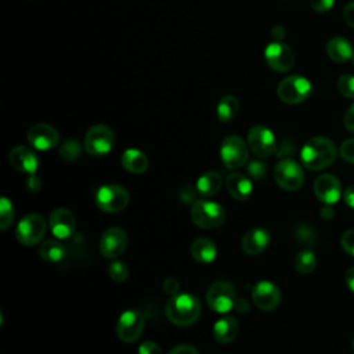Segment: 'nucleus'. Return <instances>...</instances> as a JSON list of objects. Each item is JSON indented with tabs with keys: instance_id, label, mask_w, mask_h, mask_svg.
Returning a JSON list of instances; mask_svg holds the SVG:
<instances>
[{
	"instance_id": "f257e3e1",
	"label": "nucleus",
	"mask_w": 354,
	"mask_h": 354,
	"mask_svg": "<svg viewBox=\"0 0 354 354\" xmlns=\"http://www.w3.org/2000/svg\"><path fill=\"white\" fill-rule=\"evenodd\" d=\"M201 315V303L192 293H177L166 303V317L177 326H189Z\"/></svg>"
},
{
	"instance_id": "09e8293b",
	"label": "nucleus",
	"mask_w": 354,
	"mask_h": 354,
	"mask_svg": "<svg viewBox=\"0 0 354 354\" xmlns=\"http://www.w3.org/2000/svg\"><path fill=\"white\" fill-rule=\"evenodd\" d=\"M321 214H322V217L324 218H329V217H332L333 216V210L329 207V205H325V207L321 210Z\"/></svg>"
},
{
	"instance_id": "aec40b11",
	"label": "nucleus",
	"mask_w": 354,
	"mask_h": 354,
	"mask_svg": "<svg viewBox=\"0 0 354 354\" xmlns=\"http://www.w3.org/2000/svg\"><path fill=\"white\" fill-rule=\"evenodd\" d=\"M271 235L266 228L261 227H254L250 228L248 232L241 239V249L249 254V256H256L264 252L270 243Z\"/></svg>"
},
{
	"instance_id": "9d476101",
	"label": "nucleus",
	"mask_w": 354,
	"mask_h": 354,
	"mask_svg": "<svg viewBox=\"0 0 354 354\" xmlns=\"http://www.w3.org/2000/svg\"><path fill=\"white\" fill-rule=\"evenodd\" d=\"M248 147L257 158H268L275 152L277 148L275 136L268 127L256 124L248 131Z\"/></svg>"
},
{
	"instance_id": "ddd939ff",
	"label": "nucleus",
	"mask_w": 354,
	"mask_h": 354,
	"mask_svg": "<svg viewBox=\"0 0 354 354\" xmlns=\"http://www.w3.org/2000/svg\"><path fill=\"white\" fill-rule=\"evenodd\" d=\"M127 248V234L120 227L106 228L100 238V252L106 259H118Z\"/></svg>"
},
{
	"instance_id": "49530a36",
	"label": "nucleus",
	"mask_w": 354,
	"mask_h": 354,
	"mask_svg": "<svg viewBox=\"0 0 354 354\" xmlns=\"http://www.w3.org/2000/svg\"><path fill=\"white\" fill-rule=\"evenodd\" d=\"M346 283L351 292H354V266L350 267L346 272Z\"/></svg>"
},
{
	"instance_id": "f03ea898",
	"label": "nucleus",
	"mask_w": 354,
	"mask_h": 354,
	"mask_svg": "<svg viewBox=\"0 0 354 354\" xmlns=\"http://www.w3.org/2000/svg\"><path fill=\"white\" fill-rule=\"evenodd\" d=\"M300 158L308 170H322L336 159V147L326 137H313L303 145Z\"/></svg>"
},
{
	"instance_id": "423d86ee",
	"label": "nucleus",
	"mask_w": 354,
	"mask_h": 354,
	"mask_svg": "<svg viewBox=\"0 0 354 354\" xmlns=\"http://www.w3.org/2000/svg\"><path fill=\"white\" fill-rule=\"evenodd\" d=\"M95 205L105 213H118L129 205V192L124 187L106 184L97 189Z\"/></svg>"
},
{
	"instance_id": "39448f33",
	"label": "nucleus",
	"mask_w": 354,
	"mask_h": 354,
	"mask_svg": "<svg viewBox=\"0 0 354 354\" xmlns=\"http://www.w3.org/2000/svg\"><path fill=\"white\" fill-rule=\"evenodd\" d=\"M47 230V223L44 217L39 213H28L24 216L15 230V236L19 243L25 246H32L44 238Z\"/></svg>"
},
{
	"instance_id": "a878e982",
	"label": "nucleus",
	"mask_w": 354,
	"mask_h": 354,
	"mask_svg": "<svg viewBox=\"0 0 354 354\" xmlns=\"http://www.w3.org/2000/svg\"><path fill=\"white\" fill-rule=\"evenodd\" d=\"M223 185V177L217 171H205L196 180V191L199 195L209 198L216 195Z\"/></svg>"
},
{
	"instance_id": "58836bf2",
	"label": "nucleus",
	"mask_w": 354,
	"mask_h": 354,
	"mask_svg": "<svg viewBox=\"0 0 354 354\" xmlns=\"http://www.w3.org/2000/svg\"><path fill=\"white\" fill-rule=\"evenodd\" d=\"M310 6L317 12H326L332 8L333 0H310Z\"/></svg>"
},
{
	"instance_id": "5701e85b",
	"label": "nucleus",
	"mask_w": 354,
	"mask_h": 354,
	"mask_svg": "<svg viewBox=\"0 0 354 354\" xmlns=\"http://www.w3.org/2000/svg\"><path fill=\"white\" fill-rule=\"evenodd\" d=\"M189 252L195 261L203 263V264L214 261V259L217 256V249H216L214 242L206 236H199V238L194 239L191 243Z\"/></svg>"
},
{
	"instance_id": "8fccbe9b",
	"label": "nucleus",
	"mask_w": 354,
	"mask_h": 354,
	"mask_svg": "<svg viewBox=\"0 0 354 354\" xmlns=\"http://www.w3.org/2000/svg\"><path fill=\"white\" fill-rule=\"evenodd\" d=\"M351 346H353V350H354V339H353V343H351Z\"/></svg>"
},
{
	"instance_id": "393cba45",
	"label": "nucleus",
	"mask_w": 354,
	"mask_h": 354,
	"mask_svg": "<svg viewBox=\"0 0 354 354\" xmlns=\"http://www.w3.org/2000/svg\"><path fill=\"white\" fill-rule=\"evenodd\" d=\"M326 53L329 58L335 62H346L354 55L351 43L342 36H335L328 41Z\"/></svg>"
},
{
	"instance_id": "0eeeda50",
	"label": "nucleus",
	"mask_w": 354,
	"mask_h": 354,
	"mask_svg": "<svg viewBox=\"0 0 354 354\" xmlns=\"http://www.w3.org/2000/svg\"><path fill=\"white\" fill-rule=\"evenodd\" d=\"M277 94L285 104H300L311 94V83L304 76L292 75L279 82Z\"/></svg>"
},
{
	"instance_id": "c03bdc74",
	"label": "nucleus",
	"mask_w": 354,
	"mask_h": 354,
	"mask_svg": "<svg viewBox=\"0 0 354 354\" xmlns=\"http://www.w3.org/2000/svg\"><path fill=\"white\" fill-rule=\"evenodd\" d=\"M343 122H344L346 129H347L348 131L354 133V104H353V105L346 111Z\"/></svg>"
},
{
	"instance_id": "4468645a",
	"label": "nucleus",
	"mask_w": 354,
	"mask_h": 354,
	"mask_svg": "<svg viewBox=\"0 0 354 354\" xmlns=\"http://www.w3.org/2000/svg\"><path fill=\"white\" fill-rule=\"evenodd\" d=\"M264 58L268 66L277 72H288L295 64L292 48L282 41H272L264 50Z\"/></svg>"
},
{
	"instance_id": "72a5a7b5",
	"label": "nucleus",
	"mask_w": 354,
	"mask_h": 354,
	"mask_svg": "<svg viewBox=\"0 0 354 354\" xmlns=\"http://www.w3.org/2000/svg\"><path fill=\"white\" fill-rule=\"evenodd\" d=\"M246 170H248V174H249L252 178L260 180V178H263V177L266 176V173H267V166H266L264 162H261V160H252V162L248 163Z\"/></svg>"
},
{
	"instance_id": "9b49d317",
	"label": "nucleus",
	"mask_w": 354,
	"mask_h": 354,
	"mask_svg": "<svg viewBox=\"0 0 354 354\" xmlns=\"http://www.w3.org/2000/svg\"><path fill=\"white\" fill-rule=\"evenodd\" d=\"M274 180L281 188L286 191H296L304 183V173L295 160L282 159L274 167Z\"/></svg>"
},
{
	"instance_id": "412c9836",
	"label": "nucleus",
	"mask_w": 354,
	"mask_h": 354,
	"mask_svg": "<svg viewBox=\"0 0 354 354\" xmlns=\"http://www.w3.org/2000/svg\"><path fill=\"white\" fill-rule=\"evenodd\" d=\"M228 194L236 201H246L253 192V184L250 178L243 173H231L225 180Z\"/></svg>"
},
{
	"instance_id": "f3484780",
	"label": "nucleus",
	"mask_w": 354,
	"mask_h": 354,
	"mask_svg": "<svg viewBox=\"0 0 354 354\" xmlns=\"http://www.w3.org/2000/svg\"><path fill=\"white\" fill-rule=\"evenodd\" d=\"M29 144L39 151H48L59 141V133L48 123H36L28 130Z\"/></svg>"
},
{
	"instance_id": "c85d7f7f",
	"label": "nucleus",
	"mask_w": 354,
	"mask_h": 354,
	"mask_svg": "<svg viewBox=\"0 0 354 354\" xmlns=\"http://www.w3.org/2000/svg\"><path fill=\"white\" fill-rule=\"evenodd\" d=\"M293 266L296 268L297 272L300 274H310L314 271L315 266H317V257L315 254L306 249V250H301L299 252L296 256H295V260H293Z\"/></svg>"
},
{
	"instance_id": "de8ad7c7",
	"label": "nucleus",
	"mask_w": 354,
	"mask_h": 354,
	"mask_svg": "<svg viewBox=\"0 0 354 354\" xmlns=\"http://www.w3.org/2000/svg\"><path fill=\"white\" fill-rule=\"evenodd\" d=\"M271 36H272L277 41H279V40L285 36V29H283L281 25H277V26H274V28H272V30H271Z\"/></svg>"
},
{
	"instance_id": "dca6fc26",
	"label": "nucleus",
	"mask_w": 354,
	"mask_h": 354,
	"mask_svg": "<svg viewBox=\"0 0 354 354\" xmlns=\"http://www.w3.org/2000/svg\"><path fill=\"white\" fill-rule=\"evenodd\" d=\"M48 227L57 239H68L76 231V218L71 210L59 207L51 212L48 217Z\"/></svg>"
},
{
	"instance_id": "c9c22d12",
	"label": "nucleus",
	"mask_w": 354,
	"mask_h": 354,
	"mask_svg": "<svg viewBox=\"0 0 354 354\" xmlns=\"http://www.w3.org/2000/svg\"><path fill=\"white\" fill-rule=\"evenodd\" d=\"M196 187L194 188L191 184H184L178 189V198L183 203H194L195 202V194H196Z\"/></svg>"
},
{
	"instance_id": "e433bc0d",
	"label": "nucleus",
	"mask_w": 354,
	"mask_h": 354,
	"mask_svg": "<svg viewBox=\"0 0 354 354\" xmlns=\"http://www.w3.org/2000/svg\"><path fill=\"white\" fill-rule=\"evenodd\" d=\"M342 248L346 253L354 256V230H347L340 238Z\"/></svg>"
},
{
	"instance_id": "c756f323",
	"label": "nucleus",
	"mask_w": 354,
	"mask_h": 354,
	"mask_svg": "<svg viewBox=\"0 0 354 354\" xmlns=\"http://www.w3.org/2000/svg\"><path fill=\"white\" fill-rule=\"evenodd\" d=\"M82 155V145L75 138H68L65 140L61 147H59V156L64 159V160H68V162H73L76 160L79 156Z\"/></svg>"
},
{
	"instance_id": "4c0bfd02",
	"label": "nucleus",
	"mask_w": 354,
	"mask_h": 354,
	"mask_svg": "<svg viewBox=\"0 0 354 354\" xmlns=\"http://www.w3.org/2000/svg\"><path fill=\"white\" fill-rule=\"evenodd\" d=\"M138 354H163V351L155 342H144L138 347Z\"/></svg>"
},
{
	"instance_id": "4be33fe9",
	"label": "nucleus",
	"mask_w": 354,
	"mask_h": 354,
	"mask_svg": "<svg viewBox=\"0 0 354 354\" xmlns=\"http://www.w3.org/2000/svg\"><path fill=\"white\" fill-rule=\"evenodd\" d=\"M239 332V324L235 317L224 315L218 318L213 325V337L217 343H231Z\"/></svg>"
},
{
	"instance_id": "f8f14e48",
	"label": "nucleus",
	"mask_w": 354,
	"mask_h": 354,
	"mask_svg": "<svg viewBox=\"0 0 354 354\" xmlns=\"http://www.w3.org/2000/svg\"><path fill=\"white\" fill-rule=\"evenodd\" d=\"M145 319L138 310H126L120 314L116 322V335L124 343H133L138 340L144 332Z\"/></svg>"
},
{
	"instance_id": "2eb2a0df",
	"label": "nucleus",
	"mask_w": 354,
	"mask_h": 354,
	"mask_svg": "<svg viewBox=\"0 0 354 354\" xmlns=\"http://www.w3.org/2000/svg\"><path fill=\"white\" fill-rule=\"evenodd\" d=\"M252 300L260 310L271 311L281 303V292L271 281H257L252 288Z\"/></svg>"
},
{
	"instance_id": "37998d69",
	"label": "nucleus",
	"mask_w": 354,
	"mask_h": 354,
	"mask_svg": "<svg viewBox=\"0 0 354 354\" xmlns=\"http://www.w3.org/2000/svg\"><path fill=\"white\" fill-rule=\"evenodd\" d=\"M343 18H344L346 24L354 29V1H350L344 6Z\"/></svg>"
},
{
	"instance_id": "1a4fd4ad",
	"label": "nucleus",
	"mask_w": 354,
	"mask_h": 354,
	"mask_svg": "<svg viewBox=\"0 0 354 354\" xmlns=\"http://www.w3.org/2000/svg\"><path fill=\"white\" fill-rule=\"evenodd\" d=\"M113 131L105 124H94L87 130L83 147L87 153L93 156H102L113 148Z\"/></svg>"
},
{
	"instance_id": "20e7f679",
	"label": "nucleus",
	"mask_w": 354,
	"mask_h": 354,
	"mask_svg": "<svg viewBox=\"0 0 354 354\" xmlns=\"http://www.w3.org/2000/svg\"><path fill=\"white\" fill-rule=\"evenodd\" d=\"M236 300H238L236 288L230 281L218 279V281H214L207 288L206 303L213 311L218 314H225L232 308H235Z\"/></svg>"
},
{
	"instance_id": "3c124183",
	"label": "nucleus",
	"mask_w": 354,
	"mask_h": 354,
	"mask_svg": "<svg viewBox=\"0 0 354 354\" xmlns=\"http://www.w3.org/2000/svg\"><path fill=\"white\" fill-rule=\"evenodd\" d=\"M351 59H353V62H354V55H353V58H351Z\"/></svg>"
},
{
	"instance_id": "6ab92c4d",
	"label": "nucleus",
	"mask_w": 354,
	"mask_h": 354,
	"mask_svg": "<svg viewBox=\"0 0 354 354\" xmlns=\"http://www.w3.org/2000/svg\"><path fill=\"white\" fill-rule=\"evenodd\" d=\"M8 160L15 170L28 173V174H35L39 166L36 153L29 147H25V145L14 147L8 153Z\"/></svg>"
},
{
	"instance_id": "a19ab883",
	"label": "nucleus",
	"mask_w": 354,
	"mask_h": 354,
	"mask_svg": "<svg viewBox=\"0 0 354 354\" xmlns=\"http://www.w3.org/2000/svg\"><path fill=\"white\" fill-rule=\"evenodd\" d=\"M26 188L32 194L39 192L41 188V180L36 174H29V177L26 180Z\"/></svg>"
},
{
	"instance_id": "a211bd4d",
	"label": "nucleus",
	"mask_w": 354,
	"mask_h": 354,
	"mask_svg": "<svg viewBox=\"0 0 354 354\" xmlns=\"http://www.w3.org/2000/svg\"><path fill=\"white\" fill-rule=\"evenodd\" d=\"M314 194L325 205H333L342 195L340 181L333 174H321L314 181Z\"/></svg>"
},
{
	"instance_id": "cd10ccee",
	"label": "nucleus",
	"mask_w": 354,
	"mask_h": 354,
	"mask_svg": "<svg viewBox=\"0 0 354 354\" xmlns=\"http://www.w3.org/2000/svg\"><path fill=\"white\" fill-rule=\"evenodd\" d=\"M239 111V101L235 95L227 94L224 97L220 98L217 108H216V113H217V119L221 123H228L231 122L236 113Z\"/></svg>"
},
{
	"instance_id": "b1692460",
	"label": "nucleus",
	"mask_w": 354,
	"mask_h": 354,
	"mask_svg": "<svg viewBox=\"0 0 354 354\" xmlns=\"http://www.w3.org/2000/svg\"><path fill=\"white\" fill-rule=\"evenodd\" d=\"M122 166L133 174H141L148 169L147 155L137 148H127L120 158Z\"/></svg>"
},
{
	"instance_id": "473e14b6",
	"label": "nucleus",
	"mask_w": 354,
	"mask_h": 354,
	"mask_svg": "<svg viewBox=\"0 0 354 354\" xmlns=\"http://www.w3.org/2000/svg\"><path fill=\"white\" fill-rule=\"evenodd\" d=\"M337 91L346 97L354 100V75H342L337 79Z\"/></svg>"
},
{
	"instance_id": "7ed1b4c3",
	"label": "nucleus",
	"mask_w": 354,
	"mask_h": 354,
	"mask_svg": "<svg viewBox=\"0 0 354 354\" xmlns=\"http://www.w3.org/2000/svg\"><path fill=\"white\" fill-rule=\"evenodd\" d=\"M191 220L205 230L217 228L225 221V209L217 202L198 199L191 206Z\"/></svg>"
},
{
	"instance_id": "2f4dec72",
	"label": "nucleus",
	"mask_w": 354,
	"mask_h": 354,
	"mask_svg": "<svg viewBox=\"0 0 354 354\" xmlns=\"http://www.w3.org/2000/svg\"><path fill=\"white\" fill-rule=\"evenodd\" d=\"M108 274L113 282L123 283L129 277V268L123 261L112 260L108 266Z\"/></svg>"
},
{
	"instance_id": "6e6552de",
	"label": "nucleus",
	"mask_w": 354,
	"mask_h": 354,
	"mask_svg": "<svg viewBox=\"0 0 354 354\" xmlns=\"http://www.w3.org/2000/svg\"><path fill=\"white\" fill-rule=\"evenodd\" d=\"M220 158L225 167L231 170L239 169L248 162L249 147L239 136H227L220 145Z\"/></svg>"
},
{
	"instance_id": "bb28decb",
	"label": "nucleus",
	"mask_w": 354,
	"mask_h": 354,
	"mask_svg": "<svg viewBox=\"0 0 354 354\" xmlns=\"http://www.w3.org/2000/svg\"><path fill=\"white\" fill-rule=\"evenodd\" d=\"M66 248L64 243L59 242V239H44L39 246V254L44 261L48 263H59L66 256Z\"/></svg>"
},
{
	"instance_id": "79ce46f5",
	"label": "nucleus",
	"mask_w": 354,
	"mask_h": 354,
	"mask_svg": "<svg viewBox=\"0 0 354 354\" xmlns=\"http://www.w3.org/2000/svg\"><path fill=\"white\" fill-rule=\"evenodd\" d=\"M167 354H199V351L191 344H178L174 346Z\"/></svg>"
},
{
	"instance_id": "7c9ffc66",
	"label": "nucleus",
	"mask_w": 354,
	"mask_h": 354,
	"mask_svg": "<svg viewBox=\"0 0 354 354\" xmlns=\"http://www.w3.org/2000/svg\"><path fill=\"white\" fill-rule=\"evenodd\" d=\"M14 220V206L12 202L3 196L0 199V228L7 230Z\"/></svg>"
},
{
	"instance_id": "ea45409f",
	"label": "nucleus",
	"mask_w": 354,
	"mask_h": 354,
	"mask_svg": "<svg viewBox=\"0 0 354 354\" xmlns=\"http://www.w3.org/2000/svg\"><path fill=\"white\" fill-rule=\"evenodd\" d=\"M163 292L166 293V295H170V296H174V295H177L178 293V288H180V285H178V281L176 279V278H166L165 281H163Z\"/></svg>"
},
{
	"instance_id": "f704fd0d",
	"label": "nucleus",
	"mask_w": 354,
	"mask_h": 354,
	"mask_svg": "<svg viewBox=\"0 0 354 354\" xmlns=\"http://www.w3.org/2000/svg\"><path fill=\"white\" fill-rule=\"evenodd\" d=\"M340 156L350 163H354V138H348L342 142L340 145Z\"/></svg>"
},
{
	"instance_id": "a18cd8bd",
	"label": "nucleus",
	"mask_w": 354,
	"mask_h": 354,
	"mask_svg": "<svg viewBox=\"0 0 354 354\" xmlns=\"http://www.w3.org/2000/svg\"><path fill=\"white\" fill-rule=\"evenodd\" d=\"M343 198H344V202L346 205H348L350 207L354 209V185H350L348 188L344 189L343 192Z\"/></svg>"
}]
</instances>
